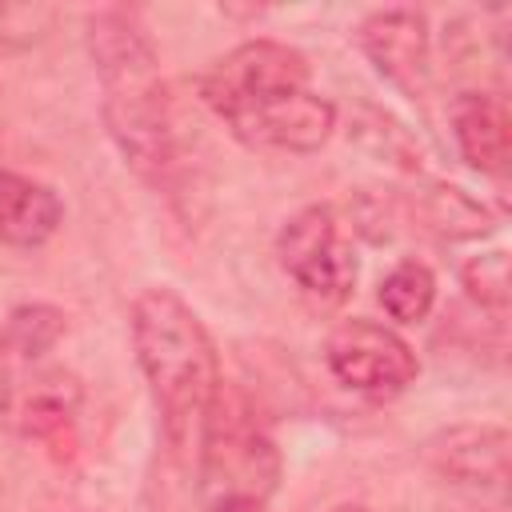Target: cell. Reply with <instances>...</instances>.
<instances>
[{"label": "cell", "mask_w": 512, "mask_h": 512, "mask_svg": "<svg viewBox=\"0 0 512 512\" xmlns=\"http://www.w3.org/2000/svg\"><path fill=\"white\" fill-rule=\"evenodd\" d=\"M80 400H84V388L64 368H40L0 388V412L20 436H32V440H56L64 428H72Z\"/></svg>", "instance_id": "obj_10"}, {"label": "cell", "mask_w": 512, "mask_h": 512, "mask_svg": "<svg viewBox=\"0 0 512 512\" xmlns=\"http://www.w3.org/2000/svg\"><path fill=\"white\" fill-rule=\"evenodd\" d=\"M212 512H264V504H224V508H212Z\"/></svg>", "instance_id": "obj_17"}, {"label": "cell", "mask_w": 512, "mask_h": 512, "mask_svg": "<svg viewBox=\"0 0 512 512\" xmlns=\"http://www.w3.org/2000/svg\"><path fill=\"white\" fill-rule=\"evenodd\" d=\"M448 124L456 152L468 168L484 176H500L512 156V120L500 96L488 92H460L448 104Z\"/></svg>", "instance_id": "obj_11"}, {"label": "cell", "mask_w": 512, "mask_h": 512, "mask_svg": "<svg viewBox=\"0 0 512 512\" xmlns=\"http://www.w3.org/2000/svg\"><path fill=\"white\" fill-rule=\"evenodd\" d=\"M380 304H384V312H388L392 320H400V324L424 320V316L432 312V304H436V276H432V268L420 264V260L396 264V268L380 280Z\"/></svg>", "instance_id": "obj_15"}, {"label": "cell", "mask_w": 512, "mask_h": 512, "mask_svg": "<svg viewBox=\"0 0 512 512\" xmlns=\"http://www.w3.org/2000/svg\"><path fill=\"white\" fill-rule=\"evenodd\" d=\"M64 336V312L52 304H24L4 320L0 332V356L24 360L32 364L36 356H44L56 340Z\"/></svg>", "instance_id": "obj_14"}, {"label": "cell", "mask_w": 512, "mask_h": 512, "mask_svg": "<svg viewBox=\"0 0 512 512\" xmlns=\"http://www.w3.org/2000/svg\"><path fill=\"white\" fill-rule=\"evenodd\" d=\"M200 500L212 508L224 504H264L280 480V452L256 428L248 408L220 388L200 440Z\"/></svg>", "instance_id": "obj_3"}, {"label": "cell", "mask_w": 512, "mask_h": 512, "mask_svg": "<svg viewBox=\"0 0 512 512\" xmlns=\"http://www.w3.org/2000/svg\"><path fill=\"white\" fill-rule=\"evenodd\" d=\"M132 348L172 452H188L220 396V360L204 320L172 288H148L132 304Z\"/></svg>", "instance_id": "obj_2"}, {"label": "cell", "mask_w": 512, "mask_h": 512, "mask_svg": "<svg viewBox=\"0 0 512 512\" xmlns=\"http://www.w3.org/2000/svg\"><path fill=\"white\" fill-rule=\"evenodd\" d=\"M332 512H372V508H364V504H340V508H332Z\"/></svg>", "instance_id": "obj_18"}, {"label": "cell", "mask_w": 512, "mask_h": 512, "mask_svg": "<svg viewBox=\"0 0 512 512\" xmlns=\"http://www.w3.org/2000/svg\"><path fill=\"white\" fill-rule=\"evenodd\" d=\"M424 460L436 476L468 492L504 496L508 484V432L500 424H456L424 444Z\"/></svg>", "instance_id": "obj_9"}, {"label": "cell", "mask_w": 512, "mask_h": 512, "mask_svg": "<svg viewBox=\"0 0 512 512\" xmlns=\"http://www.w3.org/2000/svg\"><path fill=\"white\" fill-rule=\"evenodd\" d=\"M64 220L60 196L20 172H0V240L16 248L44 244Z\"/></svg>", "instance_id": "obj_12"}, {"label": "cell", "mask_w": 512, "mask_h": 512, "mask_svg": "<svg viewBox=\"0 0 512 512\" xmlns=\"http://www.w3.org/2000/svg\"><path fill=\"white\" fill-rule=\"evenodd\" d=\"M360 52L372 60V68L400 88L408 100H420L432 84V36L428 16L416 8H384L372 12L356 28Z\"/></svg>", "instance_id": "obj_7"}, {"label": "cell", "mask_w": 512, "mask_h": 512, "mask_svg": "<svg viewBox=\"0 0 512 512\" xmlns=\"http://www.w3.org/2000/svg\"><path fill=\"white\" fill-rule=\"evenodd\" d=\"M276 256L280 268L316 300L340 304L348 300L356 284V252L340 232V220L328 204L300 208L276 236Z\"/></svg>", "instance_id": "obj_6"}, {"label": "cell", "mask_w": 512, "mask_h": 512, "mask_svg": "<svg viewBox=\"0 0 512 512\" xmlns=\"http://www.w3.org/2000/svg\"><path fill=\"white\" fill-rule=\"evenodd\" d=\"M300 88H308V60L280 40H244L200 76V96L224 124Z\"/></svg>", "instance_id": "obj_4"}, {"label": "cell", "mask_w": 512, "mask_h": 512, "mask_svg": "<svg viewBox=\"0 0 512 512\" xmlns=\"http://www.w3.org/2000/svg\"><path fill=\"white\" fill-rule=\"evenodd\" d=\"M232 136L248 148H276V152H316L328 144L336 128V104L316 96L312 88L276 96L244 116H236Z\"/></svg>", "instance_id": "obj_8"}, {"label": "cell", "mask_w": 512, "mask_h": 512, "mask_svg": "<svg viewBox=\"0 0 512 512\" xmlns=\"http://www.w3.org/2000/svg\"><path fill=\"white\" fill-rule=\"evenodd\" d=\"M460 284L468 288V296L480 304V308H492V312H504L508 308V252H484V256H472L464 268H460Z\"/></svg>", "instance_id": "obj_16"}, {"label": "cell", "mask_w": 512, "mask_h": 512, "mask_svg": "<svg viewBox=\"0 0 512 512\" xmlns=\"http://www.w3.org/2000/svg\"><path fill=\"white\" fill-rule=\"evenodd\" d=\"M412 216L440 240H480L492 232V212L456 184H428L412 196Z\"/></svg>", "instance_id": "obj_13"}, {"label": "cell", "mask_w": 512, "mask_h": 512, "mask_svg": "<svg viewBox=\"0 0 512 512\" xmlns=\"http://www.w3.org/2000/svg\"><path fill=\"white\" fill-rule=\"evenodd\" d=\"M88 52L100 76V108L112 144L140 180L172 192V180L180 172V144L152 40L132 16L100 12L88 20Z\"/></svg>", "instance_id": "obj_1"}, {"label": "cell", "mask_w": 512, "mask_h": 512, "mask_svg": "<svg viewBox=\"0 0 512 512\" xmlns=\"http://www.w3.org/2000/svg\"><path fill=\"white\" fill-rule=\"evenodd\" d=\"M324 356H328L332 376L344 388L372 396V400L400 396L420 372L412 344L396 328L376 324L368 316H352V320L336 324L324 344Z\"/></svg>", "instance_id": "obj_5"}]
</instances>
